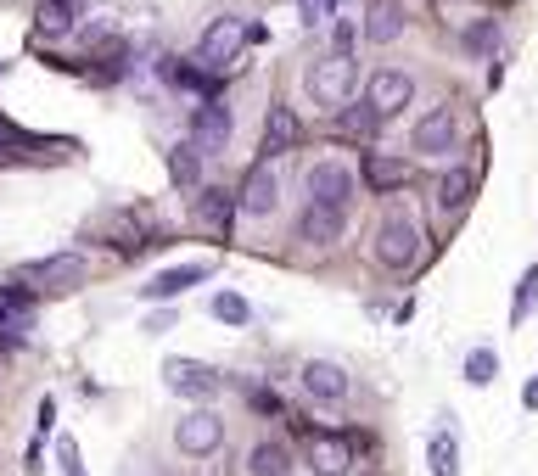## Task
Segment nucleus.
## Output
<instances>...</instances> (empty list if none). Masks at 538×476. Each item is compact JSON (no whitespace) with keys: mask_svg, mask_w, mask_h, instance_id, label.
<instances>
[{"mask_svg":"<svg viewBox=\"0 0 538 476\" xmlns=\"http://www.w3.org/2000/svg\"><path fill=\"white\" fill-rule=\"evenodd\" d=\"M253 409H258V415H281V398H275V392H264V387H253Z\"/></svg>","mask_w":538,"mask_h":476,"instance_id":"obj_34","label":"nucleus"},{"mask_svg":"<svg viewBox=\"0 0 538 476\" xmlns=\"http://www.w3.org/2000/svg\"><path fill=\"white\" fill-rule=\"evenodd\" d=\"M522 404H527V409H538V376H533V381H527V387H522Z\"/></svg>","mask_w":538,"mask_h":476,"instance_id":"obj_36","label":"nucleus"},{"mask_svg":"<svg viewBox=\"0 0 538 476\" xmlns=\"http://www.w3.org/2000/svg\"><path fill=\"white\" fill-rule=\"evenodd\" d=\"M426 465H432V476H460V443H454V432L426 437Z\"/></svg>","mask_w":538,"mask_h":476,"instance_id":"obj_25","label":"nucleus"},{"mask_svg":"<svg viewBox=\"0 0 538 476\" xmlns=\"http://www.w3.org/2000/svg\"><path fill=\"white\" fill-rule=\"evenodd\" d=\"M309 471L314 476H348V437L314 432L309 437Z\"/></svg>","mask_w":538,"mask_h":476,"instance_id":"obj_15","label":"nucleus"},{"mask_svg":"<svg viewBox=\"0 0 538 476\" xmlns=\"http://www.w3.org/2000/svg\"><path fill=\"white\" fill-rule=\"evenodd\" d=\"M326 6H331V12H337V0H326Z\"/></svg>","mask_w":538,"mask_h":476,"instance_id":"obj_38","label":"nucleus"},{"mask_svg":"<svg viewBox=\"0 0 538 476\" xmlns=\"http://www.w3.org/2000/svg\"><path fill=\"white\" fill-rule=\"evenodd\" d=\"M404 180H410V168L398 163V157H382V152L365 157V185L370 191H398Z\"/></svg>","mask_w":538,"mask_h":476,"instance_id":"obj_23","label":"nucleus"},{"mask_svg":"<svg viewBox=\"0 0 538 476\" xmlns=\"http://www.w3.org/2000/svg\"><path fill=\"white\" fill-rule=\"evenodd\" d=\"M62 6H68V12H79V6H85V0H62Z\"/></svg>","mask_w":538,"mask_h":476,"instance_id":"obj_37","label":"nucleus"},{"mask_svg":"<svg viewBox=\"0 0 538 476\" xmlns=\"http://www.w3.org/2000/svg\"><path fill=\"white\" fill-rule=\"evenodd\" d=\"M247 476H292V448L286 443H258L247 454Z\"/></svg>","mask_w":538,"mask_h":476,"instance_id":"obj_22","label":"nucleus"},{"mask_svg":"<svg viewBox=\"0 0 538 476\" xmlns=\"http://www.w3.org/2000/svg\"><path fill=\"white\" fill-rule=\"evenodd\" d=\"M146 331H174V314H169V308H157V314H146Z\"/></svg>","mask_w":538,"mask_h":476,"instance_id":"obj_35","label":"nucleus"},{"mask_svg":"<svg viewBox=\"0 0 538 476\" xmlns=\"http://www.w3.org/2000/svg\"><path fill=\"white\" fill-rule=\"evenodd\" d=\"M348 196H354V168L337 163V157H320L309 168V202L320 208H348Z\"/></svg>","mask_w":538,"mask_h":476,"instance_id":"obj_6","label":"nucleus"},{"mask_svg":"<svg viewBox=\"0 0 538 476\" xmlns=\"http://www.w3.org/2000/svg\"><path fill=\"white\" fill-rule=\"evenodd\" d=\"M342 230H348V208H320V202H309V208L298 213V236L309 241V247H337Z\"/></svg>","mask_w":538,"mask_h":476,"instance_id":"obj_10","label":"nucleus"},{"mask_svg":"<svg viewBox=\"0 0 538 476\" xmlns=\"http://www.w3.org/2000/svg\"><path fill=\"white\" fill-rule=\"evenodd\" d=\"M174 448L191 454V460H208L225 448V420L213 415V409H185L180 426H174Z\"/></svg>","mask_w":538,"mask_h":476,"instance_id":"obj_4","label":"nucleus"},{"mask_svg":"<svg viewBox=\"0 0 538 476\" xmlns=\"http://www.w3.org/2000/svg\"><path fill=\"white\" fill-rule=\"evenodd\" d=\"M191 140H197L202 152H225V140H230V107L225 101H202L197 124H191Z\"/></svg>","mask_w":538,"mask_h":476,"instance_id":"obj_13","label":"nucleus"},{"mask_svg":"<svg viewBox=\"0 0 538 476\" xmlns=\"http://www.w3.org/2000/svg\"><path fill=\"white\" fill-rule=\"evenodd\" d=\"M398 34H404V6H398V0H370V12H365V40L393 45Z\"/></svg>","mask_w":538,"mask_h":476,"instance_id":"obj_18","label":"nucleus"},{"mask_svg":"<svg viewBox=\"0 0 538 476\" xmlns=\"http://www.w3.org/2000/svg\"><path fill=\"white\" fill-rule=\"evenodd\" d=\"M29 320H34V292L29 286H6V292H0V342L17 348L23 331H29Z\"/></svg>","mask_w":538,"mask_h":476,"instance_id":"obj_12","label":"nucleus"},{"mask_svg":"<svg viewBox=\"0 0 538 476\" xmlns=\"http://www.w3.org/2000/svg\"><path fill=\"white\" fill-rule=\"evenodd\" d=\"M365 101L376 107V118L387 124V118H398V112L415 101V79L404 68H376V73H370V84H365Z\"/></svg>","mask_w":538,"mask_h":476,"instance_id":"obj_5","label":"nucleus"},{"mask_svg":"<svg viewBox=\"0 0 538 476\" xmlns=\"http://www.w3.org/2000/svg\"><path fill=\"white\" fill-rule=\"evenodd\" d=\"M236 213H241V202H236V196H225V191H213V185L197 196V224H208L213 236H225Z\"/></svg>","mask_w":538,"mask_h":476,"instance_id":"obj_19","label":"nucleus"},{"mask_svg":"<svg viewBox=\"0 0 538 476\" xmlns=\"http://www.w3.org/2000/svg\"><path fill=\"white\" fill-rule=\"evenodd\" d=\"M309 101L314 107H331V112H342L348 107V96H354V84H359V68H354V56H320V62H314L309 68Z\"/></svg>","mask_w":538,"mask_h":476,"instance_id":"obj_1","label":"nucleus"},{"mask_svg":"<svg viewBox=\"0 0 538 476\" xmlns=\"http://www.w3.org/2000/svg\"><path fill=\"white\" fill-rule=\"evenodd\" d=\"M499 40H505V34H499L494 17H477V23H466V34H460V51L466 56H494Z\"/></svg>","mask_w":538,"mask_h":476,"instance_id":"obj_26","label":"nucleus"},{"mask_svg":"<svg viewBox=\"0 0 538 476\" xmlns=\"http://www.w3.org/2000/svg\"><path fill=\"white\" fill-rule=\"evenodd\" d=\"M303 140V124L292 118V107H269V118H264V163L269 157H281V152H292Z\"/></svg>","mask_w":538,"mask_h":476,"instance_id":"obj_17","label":"nucleus"},{"mask_svg":"<svg viewBox=\"0 0 538 476\" xmlns=\"http://www.w3.org/2000/svg\"><path fill=\"white\" fill-rule=\"evenodd\" d=\"M169 180L180 185V191H197L202 185V146L197 140H180L169 152Z\"/></svg>","mask_w":538,"mask_h":476,"instance_id":"obj_21","label":"nucleus"},{"mask_svg":"<svg viewBox=\"0 0 538 476\" xmlns=\"http://www.w3.org/2000/svg\"><path fill=\"white\" fill-rule=\"evenodd\" d=\"M533 308H538V269H527L522 286H516V297H510V325H522Z\"/></svg>","mask_w":538,"mask_h":476,"instance_id":"obj_30","label":"nucleus"},{"mask_svg":"<svg viewBox=\"0 0 538 476\" xmlns=\"http://www.w3.org/2000/svg\"><path fill=\"white\" fill-rule=\"evenodd\" d=\"M163 84H174V90H213L219 79H202L197 62H174L169 56V62H163Z\"/></svg>","mask_w":538,"mask_h":476,"instance_id":"obj_29","label":"nucleus"},{"mask_svg":"<svg viewBox=\"0 0 538 476\" xmlns=\"http://www.w3.org/2000/svg\"><path fill=\"white\" fill-rule=\"evenodd\" d=\"M331 51H337V56L354 51V23H348V17H337V23H331Z\"/></svg>","mask_w":538,"mask_h":476,"instance_id":"obj_32","label":"nucleus"},{"mask_svg":"<svg viewBox=\"0 0 538 476\" xmlns=\"http://www.w3.org/2000/svg\"><path fill=\"white\" fill-rule=\"evenodd\" d=\"M241 213L247 219H269V213L281 208V180H275V163H253L247 168V180H241Z\"/></svg>","mask_w":538,"mask_h":476,"instance_id":"obj_8","label":"nucleus"},{"mask_svg":"<svg viewBox=\"0 0 538 476\" xmlns=\"http://www.w3.org/2000/svg\"><path fill=\"white\" fill-rule=\"evenodd\" d=\"M57 460H62V476H85V465H79V448H73V437H62V443H57Z\"/></svg>","mask_w":538,"mask_h":476,"instance_id":"obj_33","label":"nucleus"},{"mask_svg":"<svg viewBox=\"0 0 538 476\" xmlns=\"http://www.w3.org/2000/svg\"><path fill=\"white\" fill-rule=\"evenodd\" d=\"M337 129L342 135H354V140H370V135H382V118H376L370 101H348V107L337 112Z\"/></svg>","mask_w":538,"mask_h":476,"instance_id":"obj_24","label":"nucleus"},{"mask_svg":"<svg viewBox=\"0 0 538 476\" xmlns=\"http://www.w3.org/2000/svg\"><path fill=\"white\" fill-rule=\"evenodd\" d=\"M213 275V264H180V269H163V275H152L146 280V292L141 297H180V292H191V286H202V280Z\"/></svg>","mask_w":538,"mask_h":476,"instance_id":"obj_16","label":"nucleus"},{"mask_svg":"<svg viewBox=\"0 0 538 476\" xmlns=\"http://www.w3.org/2000/svg\"><path fill=\"white\" fill-rule=\"evenodd\" d=\"M454 140H460V124H454L449 107H438V112H426L421 124H415L410 146H415L421 157H443V152H454Z\"/></svg>","mask_w":538,"mask_h":476,"instance_id":"obj_9","label":"nucleus"},{"mask_svg":"<svg viewBox=\"0 0 538 476\" xmlns=\"http://www.w3.org/2000/svg\"><path fill=\"white\" fill-rule=\"evenodd\" d=\"M208 308H213V320H219V325H247V320H253V303H247L241 292H219Z\"/></svg>","mask_w":538,"mask_h":476,"instance_id":"obj_28","label":"nucleus"},{"mask_svg":"<svg viewBox=\"0 0 538 476\" xmlns=\"http://www.w3.org/2000/svg\"><path fill=\"white\" fill-rule=\"evenodd\" d=\"M303 392H309L314 404H342L348 398V370L331 359H309L303 364Z\"/></svg>","mask_w":538,"mask_h":476,"instance_id":"obj_11","label":"nucleus"},{"mask_svg":"<svg viewBox=\"0 0 538 476\" xmlns=\"http://www.w3.org/2000/svg\"><path fill=\"white\" fill-rule=\"evenodd\" d=\"M163 381H169L174 398H197V404L219 392V370L202 359H163Z\"/></svg>","mask_w":538,"mask_h":476,"instance_id":"obj_7","label":"nucleus"},{"mask_svg":"<svg viewBox=\"0 0 538 476\" xmlns=\"http://www.w3.org/2000/svg\"><path fill=\"white\" fill-rule=\"evenodd\" d=\"M421 230L415 224H404V219H387L382 230H376V264L382 269H393V275H410L415 264H421Z\"/></svg>","mask_w":538,"mask_h":476,"instance_id":"obj_3","label":"nucleus"},{"mask_svg":"<svg viewBox=\"0 0 538 476\" xmlns=\"http://www.w3.org/2000/svg\"><path fill=\"white\" fill-rule=\"evenodd\" d=\"M471 191H477V174H471V163H454L449 174H443V185H438V208L443 213H460L471 202Z\"/></svg>","mask_w":538,"mask_h":476,"instance_id":"obj_20","label":"nucleus"},{"mask_svg":"<svg viewBox=\"0 0 538 476\" xmlns=\"http://www.w3.org/2000/svg\"><path fill=\"white\" fill-rule=\"evenodd\" d=\"M494 376H499V359H494V348H477V353L466 359V381H471V387H488Z\"/></svg>","mask_w":538,"mask_h":476,"instance_id":"obj_31","label":"nucleus"},{"mask_svg":"<svg viewBox=\"0 0 538 476\" xmlns=\"http://www.w3.org/2000/svg\"><path fill=\"white\" fill-rule=\"evenodd\" d=\"M23 280H34V286H79V280H85V258H79V252H57V258H45V264H29Z\"/></svg>","mask_w":538,"mask_h":476,"instance_id":"obj_14","label":"nucleus"},{"mask_svg":"<svg viewBox=\"0 0 538 476\" xmlns=\"http://www.w3.org/2000/svg\"><path fill=\"white\" fill-rule=\"evenodd\" d=\"M34 28H40L45 40H62V34L73 28V12L62 6V0H45L40 12H34Z\"/></svg>","mask_w":538,"mask_h":476,"instance_id":"obj_27","label":"nucleus"},{"mask_svg":"<svg viewBox=\"0 0 538 476\" xmlns=\"http://www.w3.org/2000/svg\"><path fill=\"white\" fill-rule=\"evenodd\" d=\"M247 40H253V23H247V17H236V12L213 17V23L202 28V40H197V62L202 68H230Z\"/></svg>","mask_w":538,"mask_h":476,"instance_id":"obj_2","label":"nucleus"}]
</instances>
